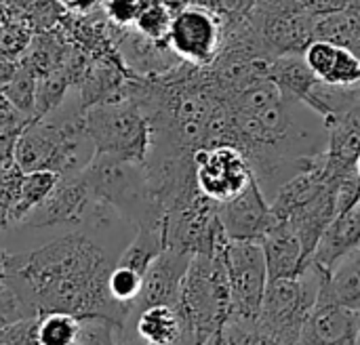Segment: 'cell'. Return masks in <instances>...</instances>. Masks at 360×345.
<instances>
[{"mask_svg": "<svg viewBox=\"0 0 360 345\" xmlns=\"http://www.w3.org/2000/svg\"><path fill=\"white\" fill-rule=\"evenodd\" d=\"M194 171L198 190L217 204L238 196L253 181V173L245 154L226 143L196 150Z\"/></svg>", "mask_w": 360, "mask_h": 345, "instance_id": "9", "label": "cell"}, {"mask_svg": "<svg viewBox=\"0 0 360 345\" xmlns=\"http://www.w3.org/2000/svg\"><path fill=\"white\" fill-rule=\"evenodd\" d=\"M36 325H38V316L0 327V345H34Z\"/></svg>", "mask_w": 360, "mask_h": 345, "instance_id": "28", "label": "cell"}, {"mask_svg": "<svg viewBox=\"0 0 360 345\" xmlns=\"http://www.w3.org/2000/svg\"><path fill=\"white\" fill-rule=\"evenodd\" d=\"M93 207V196L82 175L61 177L53 192L40 202L21 226L27 228H53L82 223L86 211Z\"/></svg>", "mask_w": 360, "mask_h": 345, "instance_id": "13", "label": "cell"}, {"mask_svg": "<svg viewBox=\"0 0 360 345\" xmlns=\"http://www.w3.org/2000/svg\"><path fill=\"white\" fill-rule=\"evenodd\" d=\"M217 217L230 240H262L274 223L272 207L255 177L238 196L217 204Z\"/></svg>", "mask_w": 360, "mask_h": 345, "instance_id": "12", "label": "cell"}, {"mask_svg": "<svg viewBox=\"0 0 360 345\" xmlns=\"http://www.w3.org/2000/svg\"><path fill=\"white\" fill-rule=\"evenodd\" d=\"M34 345H40V344H38V341H36V344H34Z\"/></svg>", "mask_w": 360, "mask_h": 345, "instance_id": "39", "label": "cell"}, {"mask_svg": "<svg viewBox=\"0 0 360 345\" xmlns=\"http://www.w3.org/2000/svg\"><path fill=\"white\" fill-rule=\"evenodd\" d=\"M190 261H192V253L167 247L146 270L141 291L131 308L129 318L152 306H165V304L177 306Z\"/></svg>", "mask_w": 360, "mask_h": 345, "instance_id": "11", "label": "cell"}, {"mask_svg": "<svg viewBox=\"0 0 360 345\" xmlns=\"http://www.w3.org/2000/svg\"><path fill=\"white\" fill-rule=\"evenodd\" d=\"M80 323L82 318L63 312L42 314L36 325V341L40 345H72L78 337Z\"/></svg>", "mask_w": 360, "mask_h": 345, "instance_id": "23", "label": "cell"}, {"mask_svg": "<svg viewBox=\"0 0 360 345\" xmlns=\"http://www.w3.org/2000/svg\"><path fill=\"white\" fill-rule=\"evenodd\" d=\"M120 325L105 318H82L78 337L72 345H118Z\"/></svg>", "mask_w": 360, "mask_h": 345, "instance_id": "27", "label": "cell"}, {"mask_svg": "<svg viewBox=\"0 0 360 345\" xmlns=\"http://www.w3.org/2000/svg\"><path fill=\"white\" fill-rule=\"evenodd\" d=\"M118 345H150V344H146V341H141L131 329H120V339H118Z\"/></svg>", "mask_w": 360, "mask_h": 345, "instance_id": "32", "label": "cell"}, {"mask_svg": "<svg viewBox=\"0 0 360 345\" xmlns=\"http://www.w3.org/2000/svg\"><path fill=\"white\" fill-rule=\"evenodd\" d=\"M228 240L230 238L224 232L217 238L213 253L192 255L177 304L188 327L202 345L221 331L230 312V278L226 266Z\"/></svg>", "mask_w": 360, "mask_h": 345, "instance_id": "4", "label": "cell"}, {"mask_svg": "<svg viewBox=\"0 0 360 345\" xmlns=\"http://www.w3.org/2000/svg\"><path fill=\"white\" fill-rule=\"evenodd\" d=\"M80 175L95 202L110 207L135 228L165 223V209L152 190L146 162L95 154Z\"/></svg>", "mask_w": 360, "mask_h": 345, "instance_id": "3", "label": "cell"}, {"mask_svg": "<svg viewBox=\"0 0 360 345\" xmlns=\"http://www.w3.org/2000/svg\"><path fill=\"white\" fill-rule=\"evenodd\" d=\"M253 345H283V344H278L276 339H272V337H268V335L259 333V335H257V339H255V344H253Z\"/></svg>", "mask_w": 360, "mask_h": 345, "instance_id": "33", "label": "cell"}, {"mask_svg": "<svg viewBox=\"0 0 360 345\" xmlns=\"http://www.w3.org/2000/svg\"><path fill=\"white\" fill-rule=\"evenodd\" d=\"M27 44H30V36L19 25H6L0 30V55L15 57L21 51H25Z\"/></svg>", "mask_w": 360, "mask_h": 345, "instance_id": "29", "label": "cell"}, {"mask_svg": "<svg viewBox=\"0 0 360 345\" xmlns=\"http://www.w3.org/2000/svg\"><path fill=\"white\" fill-rule=\"evenodd\" d=\"M205 345H213V344H211V339H209V341H207V344H205Z\"/></svg>", "mask_w": 360, "mask_h": 345, "instance_id": "38", "label": "cell"}, {"mask_svg": "<svg viewBox=\"0 0 360 345\" xmlns=\"http://www.w3.org/2000/svg\"><path fill=\"white\" fill-rule=\"evenodd\" d=\"M4 101H6V99H4V93H2V89H0V105H2Z\"/></svg>", "mask_w": 360, "mask_h": 345, "instance_id": "36", "label": "cell"}, {"mask_svg": "<svg viewBox=\"0 0 360 345\" xmlns=\"http://www.w3.org/2000/svg\"><path fill=\"white\" fill-rule=\"evenodd\" d=\"M65 2H68V0H65Z\"/></svg>", "mask_w": 360, "mask_h": 345, "instance_id": "40", "label": "cell"}, {"mask_svg": "<svg viewBox=\"0 0 360 345\" xmlns=\"http://www.w3.org/2000/svg\"><path fill=\"white\" fill-rule=\"evenodd\" d=\"M360 249V200L340 213L325 230L312 261L331 272L346 255Z\"/></svg>", "mask_w": 360, "mask_h": 345, "instance_id": "18", "label": "cell"}, {"mask_svg": "<svg viewBox=\"0 0 360 345\" xmlns=\"http://www.w3.org/2000/svg\"><path fill=\"white\" fill-rule=\"evenodd\" d=\"M354 169H356V173H359V177H360V156H359V160H356V167H354Z\"/></svg>", "mask_w": 360, "mask_h": 345, "instance_id": "37", "label": "cell"}, {"mask_svg": "<svg viewBox=\"0 0 360 345\" xmlns=\"http://www.w3.org/2000/svg\"><path fill=\"white\" fill-rule=\"evenodd\" d=\"M6 257H8V253L0 249V285L4 282V272H6Z\"/></svg>", "mask_w": 360, "mask_h": 345, "instance_id": "34", "label": "cell"}, {"mask_svg": "<svg viewBox=\"0 0 360 345\" xmlns=\"http://www.w3.org/2000/svg\"><path fill=\"white\" fill-rule=\"evenodd\" d=\"M114 263L93 238L68 234L27 253H8L4 285L34 316L63 312L122 327L127 312L108 291Z\"/></svg>", "mask_w": 360, "mask_h": 345, "instance_id": "1", "label": "cell"}, {"mask_svg": "<svg viewBox=\"0 0 360 345\" xmlns=\"http://www.w3.org/2000/svg\"><path fill=\"white\" fill-rule=\"evenodd\" d=\"M321 297H327L348 310H360V249L346 255L325 278Z\"/></svg>", "mask_w": 360, "mask_h": 345, "instance_id": "20", "label": "cell"}, {"mask_svg": "<svg viewBox=\"0 0 360 345\" xmlns=\"http://www.w3.org/2000/svg\"><path fill=\"white\" fill-rule=\"evenodd\" d=\"M295 345H359L356 312L319 295Z\"/></svg>", "mask_w": 360, "mask_h": 345, "instance_id": "14", "label": "cell"}, {"mask_svg": "<svg viewBox=\"0 0 360 345\" xmlns=\"http://www.w3.org/2000/svg\"><path fill=\"white\" fill-rule=\"evenodd\" d=\"M167 44L188 65L207 67L221 46V23L202 6H188L173 15Z\"/></svg>", "mask_w": 360, "mask_h": 345, "instance_id": "10", "label": "cell"}, {"mask_svg": "<svg viewBox=\"0 0 360 345\" xmlns=\"http://www.w3.org/2000/svg\"><path fill=\"white\" fill-rule=\"evenodd\" d=\"M356 329H359V345H360V310L356 312Z\"/></svg>", "mask_w": 360, "mask_h": 345, "instance_id": "35", "label": "cell"}, {"mask_svg": "<svg viewBox=\"0 0 360 345\" xmlns=\"http://www.w3.org/2000/svg\"><path fill=\"white\" fill-rule=\"evenodd\" d=\"M262 249L268 268V280L278 278H295L308 266V257L297 234L289 228L287 221H276L262 236Z\"/></svg>", "mask_w": 360, "mask_h": 345, "instance_id": "17", "label": "cell"}, {"mask_svg": "<svg viewBox=\"0 0 360 345\" xmlns=\"http://www.w3.org/2000/svg\"><path fill=\"white\" fill-rule=\"evenodd\" d=\"M61 175L53 173V171H32V173H23L21 183H19V196L17 202L13 207L11 213V223L21 226L23 219L40 204L44 202V198L53 192V188L59 183Z\"/></svg>", "mask_w": 360, "mask_h": 345, "instance_id": "22", "label": "cell"}, {"mask_svg": "<svg viewBox=\"0 0 360 345\" xmlns=\"http://www.w3.org/2000/svg\"><path fill=\"white\" fill-rule=\"evenodd\" d=\"M93 156L84 108L63 110V103L42 118H32L13 148V158L21 171H53L61 177L82 173Z\"/></svg>", "mask_w": 360, "mask_h": 345, "instance_id": "2", "label": "cell"}, {"mask_svg": "<svg viewBox=\"0 0 360 345\" xmlns=\"http://www.w3.org/2000/svg\"><path fill=\"white\" fill-rule=\"evenodd\" d=\"M327 276L329 272L310 259L300 276L268 280L257 314L259 333L283 345L297 344L302 327L316 306Z\"/></svg>", "mask_w": 360, "mask_h": 345, "instance_id": "5", "label": "cell"}, {"mask_svg": "<svg viewBox=\"0 0 360 345\" xmlns=\"http://www.w3.org/2000/svg\"><path fill=\"white\" fill-rule=\"evenodd\" d=\"M141 6V0H108L105 2V11L108 17L120 25L133 23L137 17V11Z\"/></svg>", "mask_w": 360, "mask_h": 345, "instance_id": "30", "label": "cell"}, {"mask_svg": "<svg viewBox=\"0 0 360 345\" xmlns=\"http://www.w3.org/2000/svg\"><path fill=\"white\" fill-rule=\"evenodd\" d=\"M141 282H143V276L137 274L135 270L131 268H124V266H118L114 263L112 272H110V278H108V291L112 295V299L127 312V318L131 314V308L141 291Z\"/></svg>", "mask_w": 360, "mask_h": 345, "instance_id": "25", "label": "cell"}, {"mask_svg": "<svg viewBox=\"0 0 360 345\" xmlns=\"http://www.w3.org/2000/svg\"><path fill=\"white\" fill-rule=\"evenodd\" d=\"M295 2L314 17H325V15H333L340 11H348L354 4V0H295Z\"/></svg>", "mask_w": 360, "mask_h": 345, "instance_id": "31", "label": "cell"}, {"mask_svg": "<svg viewBox=\"0 0 360 345\" xmlns=\"http://www.w3.org/2000/svg\"><path fill=\"white\" fill-rule=\"evenodd\" d=\"M304 59L321 82L338 86L360 84V57L342 44L314 38L306 46Z\"/></svg>", "mask_w": 360, "mask_h": 345, "instance_id": "16", "label": "cell"}, {"mask_svg": "<svg viewBox=\"0 0 360 345\" xmlns=\"http://www.w3.org/2000/svg\"><path fill=\"white\" fill-rule=\"evenodd\" d=\"M247 17L272 57L304 53L316 38L319 17L306 13L295 0H257Z\"/></svg>", "mask_w": 360, "mask_h": 345, "instance_id": "7", "label": "cell"}, {"mask_svg": "<svg viewBox=\"0 0 360 345\" xmlns=\"http://www.w3.org/2000/svg\"><path fill=\"white\" fill-rule=\"evenodd\" d=\"M167 249L165 223L162 226H143L135 228V236L118 255L116 263L135 270L137 274H146L150 263Z\"/></svg>", "mask_w": 360, "mask_h": 345, "instance_id": "21", "label": "cell"}, {"mask_svg": "<svg viewBox=\"0 0 360 345\" xmlns=\"http://www.w3.org/2000/svg\"><path fill=\"white\" fill-rule=\"evenodd\" d=\"M268 78L287 95L308 101L312 89L316 86L319 78L308 67L304 53H287L278 55L268 65Z\"/></svg>", "mask_w": 360, "mask_h": 345, "instance_id": "19", "label": "cell"}, {"mask_svg": "<svg viewBox=\"0 0 360 345\" xmlns=\"http://www.w3.org/2000/svg\"><path fill=\"white\" fill-rule=\"evenodd\" d=\"M4 99L15 105L19 112H23L25 116L34 118V108H36V76L21 63V70L17 72V76L2 86Z\"/></svg>", "mask_w": 360, "mask_h": 345, "instance_id": "26", "label": "cell"}, {"mask_svg": "<svg viewBox=\"0 0 360 345\" xmlns=\"http://www.w3.org/2000/svg\"><path fill=\"white\" fill-rule=\"evenodd\" d=\"M122 327L131 329L141 341L150 345H202L188 327L181 310L169 304L146 308L131 316Z\"/></svg>", "mask_w": 360, "mask_h": 345, "instance_id": "15", "label": "cell"}, {"mask_svg": "<svg viewBox=\"0 0 360 345\" xmlns=\"http://www.w3.org/2000/svg\"><path fill=\"white\" fill-rule=\"evenodd\" d=\"M84 126L95 154L146 160L150 150V122L141 105L124 93V86L89 108H84Z\"/></svg>", "mask_w": 360, "mask_h": 345, "instance_id": "6", "label": "cell"}, {"mask_svg": "<svg viewBox=\"0 0 360 345\" xmlns=\"http://www.w3.org/2000/svg\"><path fill=\"white\" fill-rule=\"evenodd\" d=\"M226 266L230 278V312L234 320H257L264 291L268 285V268L259 240H228Z\"/></svg>", "mask_w": 360, "mask_h": 345, "instance_id": "8", "label": "cell"}, {"mask_svg": "<svg viewBox=\"0 0 360 345\" xmlns=\"http://www.w3.org/2000/svg\"><path fill=\"white\" fill-rule=\"evenodd\" d=\"M171 21H173V15L167 8V4H162L158 0H141V6H139L133 23L146 38L160 42V40L169 38Z\"/></svg>", "mask_w": 360, "mask_h": 345, "instance_id": "24", "label": "cell"}]
</instances>
